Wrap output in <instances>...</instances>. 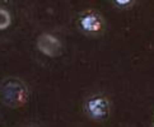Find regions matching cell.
<instances>
[{
    "label": "cell",
    "mask_w": 154,
    "mask_h": 127,
    "mask_svg": "<svg viewBox=\"0 0 154 127\" xmlns=\"http://www.w3.org/2000/svg\"><path fill=\"white\" fill-rule=\"evenodd\" d=\"M10 24V15L7 10L0 9V29H4Z\"/></svg>",
    "instance_id": "obj_5"
},
{
    "label": "cell",
    "mask_w": 154,
    "mask_h": 127,
    "mask_svg": "<svg viewBox=\"0 0 154 127\" xmlns=\"http://www.w3.org/2000/svg\"><path fill=\"white\" fill-rule=\"evenodd\" d=\"M150 127H154V118H153V122H152V125H150Z\"/></svg>",
    "instance_id": "obj_7"
},
{
    "label": "cell",
    "mask_w": 154,
    "mask_h": 127,
    "mask_svg": "<svg viewBox=\"0 0 154 127\" xmlns=\"http://www.w3.org/2000/svg\"><path fill=\"white\" fill-rule=\"evenodd\" d=\"M84 111L92 119L104 121L111 113V102L103 94L91 95L84 103Z\"/></svg>",
    "instance_id": "obj_1"
},
{
    "label": "cell",
    "mask_w": 154,
    "mask_h": 127,
    "mask_svg": "<svg viewBox=\"0 0 154 127\" xmlns=\"http://www.w3.org/2000/svg\"><path fill=\"white\" fill-rule=\"evenodd\" d=\"M112 3L120 9H126V8H130L135 3V0H112Z\"/></svg>",
    "instance_id": "obj_6"
},
{
    "label": "cell",
    "mask_w": 154,
    "mask_h": 127,
    "mask_svg": "<svg viewBox=\"0 0 154 127\" xmlns=\"http://www.w3.org/2000/svg\"><path fill=\"white\" fill-rule=\"evenodd\" d=\"M3 95L7 104L12 107H19L26 102L27 92L24 89V86L20 84L19 80H10L5 84Z\"/></svg>",
    "instance_id": "obj_3"
},
{
    "label": "cell",
    "mask_w": 154,
    "mask_h": 127,
    "mask_svg": "<svg viewBox=\"0 0 154 127\" xmlns=\"http://www.w3.org/2000/svg\"><path fill=\"white\" fill-rule=\"evenodd\" d=\"M37 46H38V50H40L42 53L47 55V56L55 57L61 53V43L52 35H47V33L41 35L38 37Z\"/></svg>",
    "instance_id": "obj_4"
},
{
    "label": "cell",
    "mask_w": 154,
    "mask_h": 127,
    "mask_svg": "<svg viewBox=\"0 0 154 127\" xmlns=\"http://www.w3.org/2000/svg\"><path fill=\"white\" fill-rule=\"evenodd\" d=\"M79 27L88 36H101L106 29V22L101 13L88 10L79 18Z\"/></svg>",
    "instance_id": "obj_2"
}]
</instances>
